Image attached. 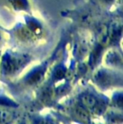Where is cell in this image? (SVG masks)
Here are the masks:
<instances>
[{
  "label": "cell",
  "mask_w": 123,
  "mask_h": 124,
  "mask_svg": "<svg viewBox=\"0 0 123 124\" xmlns=\"http://www.w3.org/2000/svg\"><path fill=\"white\" fill-rule=\"evenodd\" d=\"M25 63V58L22 57L7 56L3 61V72L5 74H13L16 73Z\"/></svg>",
  "instance_id": "obj_1"
},
{
  "label": "cell",
  "mask_w": 123,
  "mask_h": 124,
  "mask_svg": "<svg viewBox=\"0 0 123 124\" xmlns=\"http://www.w3.org/2000/svg\"><path fill=\"white\" fill-rule=\"evenodd\" d=\"M80 101L83 106L86 109L93 110L95 109L98 106V101L95 96L90 94H84L80 97Z\"/></svg>",
  "instance_id": "obj_2"
},
{
  "label": "cell",
  "mask_w": 123,
  "mask_h": 124,
  "mask_svg": "<svg viewBox=\"0 0 123 124\" xmlns=\"http://www.w3.org/2000/svg\"><path fill=\"white\" fill-rule=\"evenodd\" d=\"M43 76H44V70L43 69H37L29 75V77L27 78V83L30 85L37 84L42 79Z\"/></svg>",
  "instance_id": "obj_3"
},
{
  "label": "cell",
  "mask_w": 123,
  "mask_h": 124,
  "mask_svg": "<svg viewBox=\"0 0 123 124\" xmlns=\"http://www.w3.org/2000/svg\"><path fill=\"white\" fill-rule=\"evenodd\" d=\"M76 113H77V115L79 116V117H81L82 119H87L88 118V113L85 111V110L84 109V108H81V107H79L77 110H76Z\"/></svg>",
  "instance_id": "obj_4"
},
{
  "label": "cell",
  "mask_w": 123,
  "mask_h": 124,
  "mask_svg": "<svg viewBox=\"0 0 123 124\" xmlns=\"http://www.w3.org/2000/svg\"><path fill=\"white\" fill-rule=\"evenodd\" d=\"M37 124H51V123L46 119H41L38 121Z\"/></svg>",
  "instance_id": "obj_5"
},
{
  "label": "cell",
  "mask_w": 123,
  "mask_h": 124,
  "mask_svg": "<svg viewBox=\"0 0 123 124\" xmlns=\"http://www.w3.org/2000/svg\"><path fill=\"white\" fill-rule=\"evenodd\" d=\"M21 124H25V123H21Z\"/></svg>",
  "instance_id": "obj_6"
}]
</instances>
